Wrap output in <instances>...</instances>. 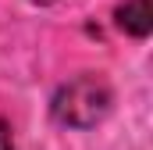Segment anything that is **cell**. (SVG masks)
Returning a JSON list of instances; mask_svg holds the SVG:
<instances>
[{
    "label": "cell",
    "mask_w": 153,
    "mask_h": 150,
    "mask_svg": "<svg viewBox=\"0 0 153 150\" xmlns=\"http://www.w3.org/2000/svg\"><path fill=\"white\" fill-rule=\"evenodd\" d=\"M111 104H114V93L100 75H78L71 82L57 86V93L50 100V114L57 125L93 129L111 114Z\"/></svg>",
    "instance_id": "cell-1"
},
{
    "label": "cell",
    "mask_w": 153,
    "mask_h": 150,
    "mask_svg": "<svg viewBox=\"0 0 153 150\" xmlns=\"http://www.w3.org/2000/svg\"><path fill=\"white\" fill-rule=\"evenodd\" d=\"M117 25L128 36H135V39L150 36V29H153V4L150 0H125L117 7Z\"/></svg>",
    "instance_id": "cell-2"
},
{
    "label": "cell",
    "mask_w": 153,
    "mask_h": 150,
    "mask_svg": "<svg viewBox=\"0 0 153 150\" xmlns=\"http://www.w3.org/2000/svg\"><path fill=\"white\" fill-rule=\"evenodd\" d=\"M0 150H14V132L4 118H0Z\"/></svg>",
    "instance_id": "cell-3"
},
{
    "label": "cell",
    "mask_w": 153,
    "mask_h": 150,
    "mask_svg": "<svg viewBox=\"0 0 153 150\" xmlns=\"http://www.w3.org/2000/svg\"><path fill=\"white\" fill-rule=\"evenodd\" d=\"M32 4H53V0H32Z\"/></svg>",
    "instance_id": "cell-4"
}]
</instances>
